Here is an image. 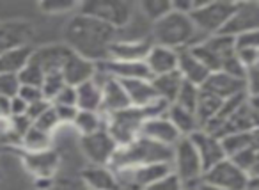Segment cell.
I'll use <instances>...</instances> for the list:
<instances>
[{"instance_id": "obj_1", "label": "cell", "mask_w": 259, "mask_h": 190, "mask_svg": "<svg viewBox=\"0 0 259 190\" xmlns=\"http://www.w3.org/2000/svg\"><path fill=\"white\" fill-rule=\"evenodd\" d=\"M117 30L105 25L96 18L76 11L66 23L64 45L73 54L85 57L93 62H103L108 59L110 47L114 45Z\"/></svg>"}, {"instance_id": "obj_2", "label": "cell", "mask_w": 259, "mask_h": 190, "mask_svg": "<svg viewBox=\"0 0 259 190\" xmlns=\"http://www.w3.org/2000/svg\"><path fill=\"white\" fill-rule=\"evenodd\" d=\"M151 40L155 45L180 52L202 43L204 37L199 36L190 15H185V13L172 9L169 15H165L162 20L153 23Z\"/></svg>"}, {"instance_id": "obj_3", "label": "cell", "mask_w": 259, "mask_h": 190, "mask_svg": "<svg viewBox=\"0 0 259 190\" xmlns=\"http://www.w3.org/2000/svg\"><path fill=\"white\" fill-rule=\"evenodd\" d=\"M172 147L165 144H158L146 137H137L128 146L117 147L114 158H112V169L124 167H139V165L149 164H170L172 160Z\"/></svg>"}, {"instance_id": "obj_4", "label": "cell", "mask_w": 259, "mask_h": 190, "mask_svg": "<svg viewBox=\"0 0 259 190\" xmlns=\"http://www.w3.org/2000/svg\"><path fill=\"white\" fill-rule=\"evenodd\" d=\"M234 4L236 2H227V0H211V2L201 0V4L190 13L199 36L206 40L222 32L233 16Z\"/></svg>"}, {"instance_id": "obj_5", "label": "cell", "mask_w": 259, "mask_h": 190, "mask_svg": "<svg viewBox=\"0 0 259 190\" xmlns=\"http://www.w3.org/2000/svg\"><path fill=\"white\" fill-rule=\"evenodd\" d=\"M170 169L180 178L183 188L195 190V186L202 181L204 167H202L201 158H199L197 151L188 137H183L174 144Z\"/></svg>"}, {"instance_id": "obj_6", "label": "cell", "mask_w": 259, "mask_h": 190, "mask_svg": "<svg viewBox=\"0 0 259 190\" xmlns=\"http://www.w3.org/2000/svg\"><path fill=\"white\" fill-rule=\"evenodd\" d=\"M137 4L128 0H89L82 2L78 13L103 22L105 25L119 30L134 18Z\"/></svg>"}, {"instance_id": "obj_7", "label": "cell", "mask_w": 259, "mask_h": 190, "mask_svg": "<svg viewBox=\"0 0 259 190\" xmlns=\"http://www.w3.org/2000/svg\"><path fill=\"white\" fill-rule=\"evenodd\" d=\"M146 121V114L142 108L128 107L115 114L105 116V130L114 139L117 147L128 146L137 137H141L142 125Z\"/></svg>"}, {"instance_id": "obj_8", "label": "cell", "mask_w": 259, "mask_h": 190, "mask_svg": "<svg viewBox=\"0 0 259 190\" xmlns=\"http://www.w3.org/2000/svg\"><path fill=\"white\" fill-rule=\"evenodd\" d=\"M202 181L222 190H245L250 181V174L234 164L231 158H226L208 169L202 176Z\"/></svg>"}, {"instance_id": "obj_9", "label": "cell", "mask_w": 259, "mask_h": 190, "mask_svg": "<svg viewBox=\"0 0 259 190\" xmlns=\"http://www.w3.org/2000/svg\"><path fill=\"white\" fill-rule=\"evenodd\" d=\"M80 147H82L85 158L91 162V165H110L112 158L117 151V144L108 135L107 130H100L93 135L80 137Z\"/></svg>"}, {"instance_id": "obj_10", "label": "cell", "mask_w": 259, "mask_h": 190, "mask_svg": "<svg viewBox=\"0 0 259 190\" xmlns=\"http://www.w3.org/2000/svg\"><path fill=\"white\" fill-rule=\"evenodd\" d=\"M259 30V2H236L229 23L220 34L236 37L243 32Z\"/></svg>"}, {"instance_id": "obj_11", "label": "cell", "mask_w": 259, "mask_h": 190, "mask_svg": "<svg viewBox=\"0 0 259 190\" xmlns=\"http://www.w3.org/2000/svg\"><path fill=\"white\" fill-rule=\"evenodd\" d=\"M69 55H71V50L64 43L45 45L41 48H34L30 62L36 64L45 75H50V73L62 71V66L66 64Z\"/></svg>"}, {"instance_id": "obj_12", "label": "cell", "mask_w": 259, "mask_h": 190, "mask_svg": "<svg viewBox=\"0 0 259 190\" xmlns=\"http://www.w3.org/2000/svg\"><path fill=\"white\" fill-rule=\"evenodd\" d=\"M188 139L192 140L199 158H201L204 172L208 171V169H211L213 165H217L219 162L227 158L226 151H224V146H222V140H220L219 137L208 133L206 130H199V132H195L194 135H190Z\"/></svg>"}, {"instance_id": "obj_13", "label": "cell", "mask_w": 259, "mask_h": 190, "mask_svg": "<svg viewBox=\"0 0 259 190\" xmlns=\"http://www.w3.org/2000/svg\"><path fill=\"white\" fill-rule=\"evenodd\" d=\"M100 75H101V87H103L101 114L110 116V114H115V112H119V110H124V108L132 107L122 82H119V80H115V79H110V77L103 75V73H100Z\"/></svg>"}, {"instance_id": "obj_14", "label": "cell", "mask_w": 259, "mask_h": 190, "mask_svg": "<svg viewBox=\"0 0 259 190\" xmlns=\"http://www.w3.org/2000/svg\"><path fill=\"white\" fill-rule=\"evenodd\" d=\"M201 89L208 91V93L215 94L220 100H229L233 96H240L245 93V80L234 79V77L227 75L224 71H215L208 77L204 84L201 86Z\"/></svg>"}, {"instance_id": "obj_15", "label": "cell", "mask_w": 259, "mask_h": 190, "mask_svg": "<svg viewBox=\"0 0 259 190\" xmlns=\"http://www.w3.org/2000/svg\"><path fill=\"white\" fill-rule=\"evenodd\" d=\"M98 71V64L85 57H80V55L73 54L68 57L66 64L62 66V79H64L66 86L78 87L80 84L91 80Z\"/></svg>"}, {"instance_id": "obj_16", "label": "cell", "mask_w": 259, "mask_h": 190, "mask_svg": "<svg viewBox=\"0 0 259 190\" xmlns=\"http://www.w3.org/2000/svg\"><path fill=\"white\" fill-rule=\"evenodd\" d=\"M144 64L151 73V79L158 75H165V73L178 71V50L153 43L144 59Z\"/></svg>"}, {"instance_id": "obj_17", "label": "cell", "mask_w": 259, "mask_h": 190, "mask_svg": "<svg viewBox=\"0 0 259 190\" xmlns=\"http://www.w3.org/2000/svg\"><path fill=\"white\" fill-rule=\"evenodd\" d=\"M178 73L185 82L194 84L197 87H201L208 80V77L211 75V71L195 57L190 48L178 52Z\"/></svg>"}, {"instance_id": "obj_18", "label": "cell", "mask_w": 259, "mask_h": 190, "mask_svg": "<svg viewBox=\"0 0 259 190\" xmlns=\"http://www.w3.org/2000/svg\"><path fill=\"white\" fill-rule=\"evenodd\" d=\"M141 135L149 140H155L158 144H165V146H174L178 140L183 139L180 135V132L174 128L172 123L167 119V116L146 119L144 125H142Z\"/></svg>"}, {"instance_id": "obj_19", "label": "cell", "mask_w": 259, "mask_h": 190, "mask_svg": "<svg viewBox=\"0 0 259 190\" xmlns=\"http://www.w3.org/2000/svg\"><path fill=\"white\" fill-rule=\"evenodd\" d=\"M151 40H115L110 47L108 59L115 61H134V62H144L149 48H151Z\"/></svg>"}, {"instance_id": "obj_20", "label": "cell", "mask_w": 259, "mask_h": 190, "mask_svg": "<svg viewBox=\"0 0 259 190\" xmlns=\"http://www.w3.org/2000/svg\"><path fill=\"white\" fill-rule=\"evenodd\" d=\"M101 98H103V87H101V75L98 71L91 80L76 87V107H78V110L101 112Z\"/></svg>"}, {"instance_id": "obj_21", "label": "cell", "mask_w": 259, "mask_h": 190, "mask_svg": "<svg viewBox=\"0 0 259 190\" xmlns=\"http://www.w3.org/2000/svg\"><path fill=\"white\" fill-rule=\"evenodd\" d=\"M32 37V27L25 22H9L0 25V55L15 47L29 45Z\"/></svg>"}, {"instance_id": "obj_22", "label": "cell", "mask_w": 259, "mask_h": 190, "mask_svg": "<svg viewBox=\"0 0 259 190\" xmlns=\"http://www.w3.org/2000/svg\"><path fill=\"white\" fill-rule=\"evenodd\" d=\"M27 169L36 176L37 179H48L55 174L59 167V157L55 151H37V153H27L23 155Z\"/></svg>"}, {"instance_id": "obj_23", "label": "cell", "mask_w": 259, "mask_h": 190, "mask_svg": "<svg viewBox=\"0 0 259 190\" xmlns=\"http://www.w3.org/2000/svg\"><path fill=\"white\" fill-rule=\"evenodd\" d=\"M82 179L89 190H119L117 174L110 165H89L82 172Z\"/></svg>"}, {"instance_id": "obj_24", "label": "cell", "mask_w": 259, "mask_h": 190, "mask_svg": "<svg viewBox=\"0 0 259 190\" xmlns=\"http://www.w3.org/2000/svg\"><path fill=\"white\" fill-rule=\"evenodd\" d=\"M122 86H124L126 94H128L130 105L135 108H146L149 103H153L158 98L151 86V80H128V82H122Z\"/></svg>"}, {"instance_id": "obj_25", "label": "cell", "mask_w": 259, "mask_h": 190, "mask_svg": "<svg viewBox=\"0 0 259 190\" xmlns=\"http://www.w3.org/2000/svg\"><path fill=\"white\" fill-rule=\"evenodd\" d=\"M32 50L34 48L30 45H23V47H15L4 52L0 55V73L2 75H18L29 64Z\"/></svg>"}, {"instance_id": "obj_26", "label": "cell", "mask_w": 259, "mask_h": 190, "mask_svg": "<svg viewBox=\"0 0 259 190\" xmlns=\"http://www.w3.org/2000/svg\"><path fill=\"white\" fill-rule=\"evenodd\" d=\"M167 119L172 123L174 128L180 132L181 137H190V135H194L195 132L201 130V125H199L195 112L180 107V105H176V103H172L169 107V110H167Z\"/></svg>"}, {"instance_id": "obj_27", "label": "cell", "mask_w": 259, "mask_h": 190, "mask_svg": "<svg viewBox=\"0 0 259 190\" xmlns=\"http://www.w3.org/2000/svg\"><path fill=\"white\" fill-rule=\"evenodd\" d=\"M151 86L160 100H165L167 103L172 105L178 96V93H180L181 86H183V79H181V75L178 71L165 73V75L153 77Z\"/></svg>"}, {"instance_id": "obj_28", "label": "cell", "mask_w": 259, "mask_h": 190, "mask_svg": "<svg viewBox=\"0 0 259 190\" xmlns=\"http://www.w3.org/2000/svg\"><path fill=\"white\" fill-rule=\"evenodd\" d=\"M220 107H222V100H220V98H217L215 94L208 93V91L201 89L197 105H195V116H197V121H199V125H201V130L204 128L211 119H215V116L219 114Z\"/></svg>"}, {"instance_id": "obj_29", "label": "cell", "mask_w": 259, "mask_h": 190, "mask_svg": "<svg viewBox=\"0 0 259 190\" xmlns=\"http://www.w3.org/2000/svg\"><path fill=\"white\" fill-rule=\"evenodd\" d=\"M71 126L80 133V137L93 135V133L100 132V130H105V116L101 112L78 110Z\"/></svg>"}, {"instance_id": "obj_30", "label": "cell", "mask_w": 259, "mask_h": 190, "mask_svg": "<svg viewBox=\"0 0 259 190\" xmlns=\"http://www.w3.org/2000/svg\"><path fill=\"white\" fill-rule=\"evenodd\" d=\"M137 9L153 25L172 11V2L170 0H141V2H137Z\"/></svg>"}, {"instance_id": "obj_31", "label": "cell", "mask_w": 259, "mask_h": 190, "mask_svg": "<svg viewBox=\"0 0 259 190\" xmlns=\"http://www.w3.org/2000/svg\"><path fill=\"white\" fill-rule=\"evenodd\" d=\"M20 142L23 144V147L27 149V153H37V151H47L50 149L52 135L43 130L36 128V126H30L25 132V135L22 137Z\"/></svg>"}, {"instance_id": "obj_32", "label": "cell", "mask_w": 259, "mask_h": 190, "mask_svg": "<svg viewBox=\"0 0 259 190\" xmlns=\"http://www.w3.org/2000/svg\"><path fill=\"white\" fill-rule=\"evenodd\" d=\"M199 94H201V87L194 86V84H188L183 80V86H181L174 103L180 105V107H183V108H188V110H192V112H195V105H197Z\"/></svg>"}, {"instance_id": "obj_33", "label": "cell", "mask_w": 259, "mask_h": 190, "mask_svg": "<svg viewBox=\"0 0 259 190\" xmlns=\"http://www.w3.org/2000/svg\"><path fill=\"white\" fill-rule=\"evenodd\" d=\"M64 87H66V82H64V79H62V73H50V75H45L41 93H43L45 100L52 103V101L55 100V96H57Z\"/></svg>"}, {"instance_id": "obj_34", "label": "cell", "mask_w": 259, "mask_h": 190, "mask_svg": "<svg viewBox=\"0 0 259 190\" xmlns=\"http://www.w3.org/2000/svg\"><path fill=\"white\" fill-rule=\"evenodd\" d=\"M78 2H69V0H47L39 4V9L47 15H64V13L78 11Z\"/></svg>"}, {"instance_id": "obj_35", "label": "cell", "mask_w": 259, "mask_h": 190, "mask_svg": "<svg viewBox=\"0 0 259 190\" xmlns=\"http://www.w3.org/2000/svg\"><path fill=\"white\" fill-rule=\"evenodd\" d=\"M20 86H32V87H41L45 80V73L37 68L36 64L29 61V64L18 73Z\"/></svg>"}, {"instance_id": "obj_36", "label": "cell", "mask_w": 259, "mask_h": 190, "mask_svg": "<svg viewBox=\"0 0 259 190\" xmlns=\"http://www.w3.org/2000/svg\"><path fill=\"white\" fill-rule=\"evenodd\" d=\"M36 128H39V130H43V132H47V133H54L55 130L61 126V121H59V118H57V114H55V108H54V105H50V107L47 108V110L43 112V114L39 116V118L36 119V121L32 123Z\"/></svg>"}, {"instance_id": "obj_37", "label": "cell", "mask_w": 259, "mask_h": 190, "mask_svg": "<svg viewBox=\"0 0 259 190\" xmlns=\"http://www.w3.org/2000/svg\"><path fill=\"white\" fill-rule=\"evenodd\" d=\"M20 89L18 75H2L0 73V98H15Z\"/></svg>"}, {"instance_id": "obj_38", "label": "cell", "mask_w": 259, "mask_h": 190, "mask_svg": "<svg viewBox=\"0 0 259 190\" xmlns=\"http://www.w3.org/2000/svg\"><path fill=\"white\" fill-rule=\"evenodd\" d=\"M236 50H259V30L243 32L234 37Z\"/></svg>"}, {"instance_id": "obj_39", "label": "cell", "mask_w": 259, "mask_h": 190, "mask_svg": "<svg viewBox=\"0 0 259 190\" xmlns=\"http://www.w3.org/2000/svg\"><path fill=\"white\" fill-rule=\"evenodd\" d=\"M146 190H183V185H181L180 178H178L174 172H169L167 176L160 178L158 181L149 185Z\"/></svg>"}, {"instance_id": "obj_40", "label": "cell", "mask_w": 259, "mask_h": 190, "mask_svg": "<svg viewBox=\"0 0 259 190\" xmlns=\"http://www.w3.org/2000/svg\"><path fill=\"white\" fill-rule=\"evenodd\" d=\"M245 93L248 98L259 96V66L247 69L245 75Z\"/></svg>"}, {"instance_id": "obj_41", "label": "cell", "mask_w": 259, "mask_h": 190, "mask_svg": "<svg viewBox=\"0 0 259 190\" xmlns=\"http://www.w3.org/2000/svg\"><path fill=\"white\" fill-rule=\"evenodd\" d=\"M52 105H64V107H76V87L66 86L61 93L55 96ZM78 108V107H76Z\"/></svg>"}, {"instance_id": "obj_42", "label": "cell", "mask_w": 259, "mask_h": 190, "mask_svg": "<svg viewBox=\"0 0 259 190\" xmlns=\"http://www.w3.org/2000/svg\"><path fill=\"white\" fill-rule=\"evenodd\" d=\"M16 96L22 98V100L25 101L27 105L45 100L43 93H41V87H32V86H20L18 94H16Z\"/></svg>"}, {"instance_id": "obj_43", "label": "cell", "mask_w": 259, "mask_h": 190, "mask_svg": "<svg viewBox=\"0 0 259 190\" xmlns=\"http://www.w3.org/2000/svg\"><path fill=\"white\" fill-rule=\"evenodd\" d=\"M55 114H57L61 125H73L76 114H78V108L76 107H64V105H54Z\"/></svg>"}, {"instance_id": "obj_44", "label": "cell", "mask_w": 259, "mask_h": 190, "mask_svg": "<svg viewBox=\"0 0 259 190\" xmlns=\"http://www.w3.org/2000/svg\"><path fill=\"white\" fill-rule=\"evenodd\" d=\"M50 101H47V100H41V101H36V103H30L29 107H27V118L30 119V121H36L37 118H39L41 114H43L45 110H47L48 107H50Z\"/></svg>"}, {"instance_id": "obj_45", "label": "cell", "mask_w": 259, "mask_h": 190, "mask_svg": "<svg viewBox=\"0 0 259 190\" xmlns=\"http://www.w3.org/2000/svg\"><path fill=\"white\" fill-rule=\"evenodd\" d=\"M27 107H29V105H27L22 98L15 96L11 100V118H16V116H25Z\"/></svg>"}, {"instance_id": "obj_46", "label": "cell", "mask_w": 259, "mask_h": 190, "mask_svg": "<svg viewBox=\"0 0 259 190\" xmlns=\"http://www.w3.org/2000/svg\"><path fill=\"white\" fill-rule=\"evenodd\" d=\"M195 190H222V188H217V186H213V185H209V183H206V181H201L197 186H195Z\"/></svg>"}, {"instance_id": "obj_47", "label": "cell", "mask_w": 259, "mask_h": 190, "mask_svg": "<svg viewBox=\"0 0 259 190\" xmlns=\"http://www.w3.org/2000/svg\"><path fill=\"white\" fill-rule=\"evenodd\" d=\"M183 190H188V188H183Z\"/></svg>"}]
</instances>
